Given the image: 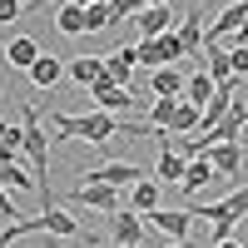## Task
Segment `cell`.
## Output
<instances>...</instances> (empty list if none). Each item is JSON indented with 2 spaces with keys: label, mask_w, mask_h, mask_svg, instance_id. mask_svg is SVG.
Segmentation results:
<instances>
[{
  "label": "cell",
  "mask_w": 248,
  "mask_h": 248,
  "mask_svg": "<svg viewBox=\"0 0 248 248\" xmlns=\"http://www.w3.org/2000/svg\"><path fill=\"white\" fill-rule=\"evenodd\" d=\"M20 154L30 159V179H35L40 203L55 209V203H50V134L40 129V109H35V105L20 109Z\"/></svg>",
  "instance_id": "obj_1"
},
{
  "label": "cell",
  "mask_w": 248,
  "mask_h": 248,
  "mask_svg": "<svg viewBox=\"0 0 248 248\" xmlns=\"http://www.w3.org/2000/svg\"><path fill=\"white\" fill-rule=\"evenodd\" d=\"M194 218H214V243L233 238V229L248 218V184L233 189L229 199H199V203H194Z\"/></svg>",
  "instance_id": "obj_2"
},
{
  "label": "cell",
  "mask_w": 248,
  "mask_h": 248,
  "mask_svg": "<svg viewBox=\"0 0 248 248\" xmlns=\"http://www.w3.org/2000/svg\"><path fill=\"white\" fill-rule=\"evenodd\" d=\"M50 124H55V134H65V139H90V144H109V139H119V124H124V119L90 109V114H50Z\"/></svg>",
  "instance_id": "obj_3"
},
{
  "label": "cell",
  "mask_w": 248,
  "mask_h": 248,
  "mask_svg": "<svg viewBox=\"0 0 248 248\" xmlns=\"http://www.w3.org/2000/svg\"><path fill=\"white\" fill-rule=\"evenodd\" d=\"M70 203H85V209H94V214H119L124 209V194L119 189H105V184H75Z\"/></svg>",
  "instance_id": "obj_4"
},
{
  "label": "cell",
  "mask_w": 248,
  "mask_h": 248,
  "mask_svg": "<svg viewBox=\"0 0 248 248\" xmlns=\"http://www.w3.org/2000/svg\"><path fill=\"white\" fill-rule=\"evenodd\" d=\"M90 184H105V189H134V184L144 179V169H134V164H124V159H109V164H94V169L85 174Z\"/></svg>",
  "instance_id": "obj_5"
},
{
  "label": "cell",
  "mask_w": 248,
  "mask_h": 248,
  "mask_svg": "<svg viewBox=\"0 0 248 248\" xmlns=\"http://www.w3.org/2000/svg\"><path fill=\"white\" fill-rule=\"evenodd\" d=\"M179 10H174V0L169 5H149V10H139V30H134V40H159V35H169V30H179Z\"/></svg>",
  "instance_id": "obj_6"
},
{
  "label": "cell",
  "mask_w": 248,
  "mask_h": 248,
  "mask_svg": "<svg viewBox=\"0 0 248 248\" xmlns=\"http://www.w3.org/2000/svg\"><path fill=\"white\" fill-rule=\"evenodd\" d=\"M243 129H248V99H233V109L223 114L203 139L209 144H243Z\"/></svg>",
  "instance_id": "obj_7"
},
{
  "label": "cell",
  "mask_w": 248,
  "mask_h": 248,
  "mask_svg": "<svg viewBox=\"0 0 248 248\" xmlns=\"http://www.w3.org/2000/svg\"><path fill=\"white\" fill-rule=\"evenodd\" d=\"M90 99L99 105V114H134V90H124V85H109V79H99V85L90 90Z\"/></svg>",
  "instance_id": "obj_8"
},
{
  "label": "cell",
  "mask_w": 248,
  "mask_h": 248,
  "mask_svg": "<svg viewBox=\"0 0 248 248\" xmlns=\"http://www.w3.org/2000/svg\"><path fill=\"white\" fill-rule=\"evenodd\" d=\"M144 223L164 229L174 243H189V233H194V214L189 209H154V214H144Z\"/></svg>",
  "instance_id": "obj_9"
},
{
  "label": "cell",
  "mask_w": 248,
  "mask_h": 248,
  "mask_svg": "<svg viewBox=\"0 0 248 248\" xmlns=\"http://www.w3.org/2000/svg\"><path fill=\"white\" fill-rule=\"evenodd\" d=\"M109 243H114V248H139V243H144V218L129 214V209L109 214Z\"/></svg>",
  "instance_id": "obj_10"
},
{
  "label": "cell",
  "mask_w": 248,
  "mask_h": 248,
  "mask_svg": "<svg viewBox=\"0 0 248 248\" xmlns=\"http://www.w3.org/2000/svg\"><path fill=\"white\" fill-rule=\"evenodd\" d=\"M134 65H139V50H134V40H124L114 55H105V79H109V85H124V90H129Z\"/></svg>",
  "instance_id": "obj_11"
},
{
  "label": "cell",
  "mask_w": 248,
  "mask_h": 248,
  "mask_svg": "<svg viewBox=\"0 0 248 248\" xmlns=\"http://www.w3.org/2000/svg\"><path fill=\"white\" fill-rule=\"evenodd\" d=\"M184 85H189V75H184L179 65H164V70H154V75H149L154 99H184Z\"/></svg>",
  "instance_id": "obj_12"
},
{
  "label": "cell",
  "mask_w": 248,
  "mask_h": 248,
  "mask_svg": "<svg viewBox=\"0 0 248 248\" xmlns=\"http://www.w3.org/2000/svg\"><path fill=\"white\" fill-rule=\"evenodd\" d=\"M70 79H75V85H85V90H94L99 85V79H105V55H75L70 60Z\"/></svg>",
  "instance_id": "obj_13"
},
{
  "label": "cell",
  "mask_w": 248,
  "mask_h": 248,
  "mask_svg": "<svg viewBox=\"0 0 248 248\" xmlns=\"http://www.w3.org/2000/svg\"><path fill=\"white\" fill-rule=\"evenodd\" d=\"M203 35H209L203 15H184V20H179V45H184V60H199V55H203Z\"/></svg>",
  "instance_id": "obj_14"
},
{
  "label": "cell",
  "mask_w": 248,
  "mask_h": 248,
  "mask_svg": "<svg viewBox=\"0 0 248 248\" xmlns=\"http://www.w3.org/2000/svg\"><path fill=\"white\" fill-rule=\"evenodd\" d=\"M209 164L218 179H233L243 169V144H209Z\"/></svg>",
  "instance_id": "obj_15"
},
{
  "label": "cell",
  "mask_w": 248,
  "mask_h": 248,
  "mask_svg": "<svg viewBox=\"0 0 248 248\" xmlns=\"http://www.w3.org/2000/svg\"><path fill=\"white\" fill-rule=\"evenodd\" d=\"M243 20H248V0H233V5H223V10H218V20H209V40L218 45V40H223V35H233Z\"/></svg>",
  "instance_id": "obj_16"
},
{
  "label": "cell",
  "mask_w": 248,
  "mask_h": 248,
  "mask_svg": "<svg viewBox=\"0 0 248 248\" xmlns=\"http://www.w3.org/2000/svg\"><path fill=\"white\" fill-rule=\"evenodd\" d=\"M184 169H189V159L169 149H159V164H154V184H184Z\"/></svg>",
  "instance_id": "obj_17"
},
{
  "label": "cell",
  "mask_w": 248,
  "mask_h": 248,
  "mask_svg": "<svg viewBox=\"0 0 248 248\" xmlns=\"http://www.w3.org/2000/svg\"><path fill=\"white\" fill-rule=\"evenodd\" d=\"M35 60H40V45H35L30 35H20V40L5 45V65L10 70H35Z\"/></svg>",
  "instance_id": "obj_18"
},
{
  "label": "cell",
  "mask_w": 248,
  "mask_h": 248,
  "mask_svg": "<svg viewBox=\"0 0 248 248\" xmlns=\"http://www.w3.org/2000/svg\"><path fill=\"white\" fill-rule=\"evenodd\" d=\"M154 209H159V184L154 179H139L134 189H129V214L144 218V214H154Z\"/></svg>",
  "instance_id": "obj_19"
},
{
  "label": "cell",
  "mask_w": 248,
  "mask_h": 248,
  "mask_svg": "<svg viewBox=\"0 0 248 248\" xmlns=\"http://www.w3.org/2000/svg\"><path fill=\"white\" fill-rule=\"evenodd\" d=\"M199 124H203V109H194L189 99H179V105H174V119H169V134H174V139H179V134H194Z\"/></svg>",
  "instance_id": "obj_20"
},
{
  "label": "cell",
  "mask_w": 248,
  "mask_h": 248,
  "mask_svg": "<svg viewBox=\"0 0 248 248\" xmlns=\"http://www.w3.org/2000/svg\"><path fill=\"white\" fill-rule=\"evenodd\" d=\"M214 90H218L214 79L203 75V70H194V75H189V85H184V99H189L194 109H203V105H209V99H214Z\"/></svg>",
  "instance_id": "obj_21"
},
{
  "label": "cell",
  "mask_w": 248,
  "mask_h": 248,
  "mask_svg": "<svg viewBox=\"0 0 248 248\" xmlns=\"http://www.w3.org/2000/svg\"><path fill=\"white\" fill-rule=\"evenodd\" d=\"M209 179H214V164H209V159H189V169H184V184H179V189L194 199V194H199Z\"/></svg>",
  "instance_id": "obj_22"
},
{
  "label": "cell",
  "mask_w": 248,
  "mask_h": 248,
  "mask_svg": "<svg viewBox=\"0 0 248 248\" xmlns=\"http://www.w3.org/2000/svg\"><path fill=\"white\" fill-rule=\"evenodd\" d=\"M60 75H65V65H60L55 55H40V60H35V70H30V79H35L40 90H55V85H60Z\"/></svg>",
  "instance_id": "obj_23"
},
{
  "label": "cell",
  "mask_w": 248,
  "mask_h": 248,
  "mask_svg": "<svg viewBox=\"0 0 248 248\" xmlns=\"http://www.w3.org/2000/svg\"><path fill=\"white\" fill-rule=\"evenodd\" d=\"M134 50H139V65H149V75L169 65V50H164V40H134Z\"/></svg>",
  "instance_id": "obj_24"
},
{
  "label": "cell",
  "mask_w": 248,
  "mask_h": 248,
  "mask_svg": "<svg viewBox=\"0 0 248 248\" xmlns=\"http://www.w3.org/2000/svg\"><path fill=\"white\" fill-rule=\"evenodd\" d=\"M55 30H60V35H85V30H90L85 5H65V10L55 15Z\"/></svg>",
  "instance_id": "obj_25"
},
{
  "label": "cell",
  "mask_w": 248,
  "mask_h": 248,
  "mask_svg": "<svg viewBox=\"0 0 248 248\" xmlns=\"http://www.w3.org/2000/svg\"><path fill=\"white\" fill-rule=\"evenodd\" d=\"M0 189H35V179L20 164H0Z\"/></svg>",
  "instance_id": "obj_26"
},
{
  "label": "cell",
  "mask_w": 248,
  "mask_h": 248,
  "mask_svg": "<svg viewBox=\"0 0 248 248\" xmlns=\"http://www.w3.org/2000/svg\"><path fill=\"white\" fill-rule=\"evenodd\" d=\"M85 20H90V30H109V25H114L109 5H90V10H85Z\"/></svg>",
  "instance_id": "obj_27"
},
{
  "label": "cell",
  "mask_w": 248,
  "mask_h": 248,
  "mask_svg": "<svg viewBox=\"0 0 248 248\" xmlns=\"http://www.w3.org/2000/svg\"><path fill=\"white\" fill-rule=\"evenodd\" d=\"M229 65H233V79H248V45L229 50Z\"/></svg>",
  "instance_id": "obj_28"
},
{
  "label": "cell",
  "mask_w": 248,
  "mask_h": 248,
  "mask_svg": "<svg viewBox=\"0 0 248 248\" xmlns=\"http://www.w3.org/2000/svg\"><path fill=\"white\" fill-rule=\"evenodd\" d=\"M139 10H144L139 0H109V15H114V25H119L124 15H139Z\"/></svg>",
  "instance_id": "obj_29"
},
{
  "label": "cell",
  "mask_w": 248,
  "mask_h": 248,
  "mask_svg": "<svg viewBox=\"0 0 248 248\" xmlns=\"http://www.w3.org/2000/svg\"><path fill=\"white\" fill-rule=\"evenodd\" d=\"M20 15H25V0H0V25H10Z\"/></svg>",
  "instance_id": "obj_30"
},
{
  "label": "cell",
  "mask_w": 248,
  "mask_h": 248,
  "mask_svg": "<svg viewBox=\"0 0 248 248\" xmlns=\"http://www.w3.org/2000/svg\"><path fill=\"white\" fill-rule=\"evenodd\" d=\"M0 218H20V214H15V199H10V189H0Z\"/></svg>",
  "instance_id": "obj_31"
},
{
  "label": "cell",
  "mask_w": 248,
  "mask_h": 248,
  "mask_svg": "<svg viewBox=\"0 0 248 248\" xmlns=\"http://www.w3.org/2000/svg\"><path fill=\"white\" fill-rule=\"evenodd\" d=\"M10 134H20V124H10V119H0V139H10Z\"/></svg>",
  "instance_id": "obj_32"
},
{
  "label": "cell",
  "mask_w": 248,
  "mask_h": 248,
  "mask_svg": "<svg viewBox=\"0 0 248 248\" xmlns=\"http://www.w3.org/2000/svg\"><path fill=\"white\" fill-rule=\"evenodd\" d=\"M75 5H85V10H90V5H109V0H75Z\"/></svg>",
  "instance_id": "obj_33"
},
{
  "label": "cell",
  "mask_w": 248,
  "mask_h": 248,
  "mask_svg": "<svg viewBox=\"0 0 248 248\" xmlns=\"http://www.w3.org/2000/svg\"><path fill=\"white\" fill-rule=\"evenodd\" d=\"M214 248H243V243H233V238H223V243H214Z\"/></svg>",
  "instance_id": "obj_34"
},
{
  "label": "cell",
  "mask_w": 248,
  "mask_h": 248,
  "mask_svg": "<svg viewBox=\"0 0 248 248\" xmlns=\"http://www.w3.org/2000/svg\"><path fill=\"white\" fill-rule=\"evenodd\" d=\"M139 5H144V10H149V5H169V0H139Z\"/></svg>",
  "instance_id": "obj_35"
},
{
  "label": "cell",
  "mask_w": 248,
  "mask_h": 248,
  "mask_svg": "<svg viewBox=\"0 0 248 248\" xmlns=\"http://www.w3.org/2000/svg\"><path fill=\"white\" fill-rule=\"evenodd\" d=\"M50 5H55V0H40V10H50Z\"/></svg>",
  "instance_id": "obj_36"
},
{
  "label": "cell",
  "mask_w": 248,
  "mask_h": 248,
  "mask_svg": "<svg viewBox=\"0 0 248 248\" xmlns=\"http://www.w3.org/2000/svg\"><path fill=\"white\" fill-rule=\"evenodd\" d=\"M0 65H5V45H0Z\"/></svg>",
  "instance_id": "obj_37"
},
{
  "label": "cell",
  "mask_w": 248,
  "mask_h": 248,
  "mask_svg": "<svg viewBox=\"0 0 248 248\" xmlns=\"http://www.w3.org/2000/svg\"><path fill=\"white\" fill-rule=\"evenodd\" d=\"M30 5H40V0H25V10H30Z\"/></svg>",
  "instance_id": "obj_38"
},
{
  "label": "cell",
  "mask_w": 248,
  "mask_h": 248,
  "mask_svg": "<svg viewBox=\"0 0 248 248\" xmlns=\"http://www.w3.org/2000/svg\"><path fill=\"white\" fill-rule=\"evenodd\" d=\"M169 248H189V243H169Z\"/></svg>",
  "instance_id": "obj_39"
}]
</instances>
